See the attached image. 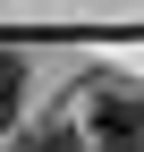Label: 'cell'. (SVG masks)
Here are the masks:
<instances>
[{"instance_id": "obj_1", "label": "cell", "mask_w": 144, "mask_h": 152, "mask_svg": "<svg viewBox=\"0 0 144 152\" xmlns=\"http://www.w3.org/2000/svg\"><path fill=\"white\" fill-rule=\"evenodd\" d=\"M85 110H93V152H144V93L136 85L102 76L85 93Z\"/></svg>"}, {"instance_id": "obj_2", "label": "cell", "mask_w": 144, "mask_h": 152, "mask_svg": "<svg viewBox=\"0 0 144 152\" xmlns=\"http://www.w3.org/2000/svg\"><path fill=\"white\" fill-rule=\"evenodd\" d=\"M17 102H26V68H17L9 51H0V127L17 118Z\"/></svg>"}, {"instance_id": "obj_3", "label": "cell", "mask_w": 144, "mask_h": 152, "mask_svg": "<svg viewBox=\"0 0 144 152\" xmlns=\"http://www.w3.org/2000/svg\"><path fill=\"white\" fill-rule=\"evenodd\" d=\"M26 152H76V127H68V118H43L26 135Z\"/></svg>"}]
</instances>
